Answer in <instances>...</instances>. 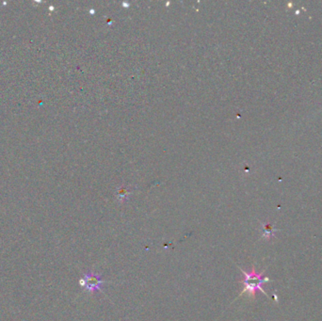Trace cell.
I'll use <instances>...</instances> for the list:
<instances>
[{"label": "cell", "mask_w": 322, "mask_h": 321, "mask_svg": "<svg viewBox=\"0 0 322 321\" xmlns=\"http://www.w3.org/2000/svg\"><path fill=\"white\" fill-rule=\"evenodd\" d=\"M261 225L263 228V235H262V239H263L274 238L275 232L278 231L276 228H274V225H270V224H261Z\"/></svg>", "instance_id": "cell-3"}, {"label": "cell", "mask_w": 322, "mask_h": 321, "mask_svg": "<svg viewBox=\"0 0 322 321\" xmlns=\"http://www.w3.org/2000/svg\"><path fill=\"white\" fill-rule=\"evenodd\" d=\"M103 281L101 279V275L97 273L90 272L83 276V278L80 281V285L82 288L87 289L90 293L96 291H100L103 286Z\"/></svg>", "instance_id": "cell-2"}, {"label": "cell", "mask_w": 322, "mask_h": 321, "mask_svg": "<svg viewBox=\"0 0 322 321\" xmlns=\"http://www.w3.org/2000/svg\"><path fill=\"white\" fill-rule=\"evenodd\" d=\"M240 271H242L243 275H244V280L242 281V284L244 285V289H243L240 295L244 294V293H248L249 296L254 298V297L256 296V291H260V292H262L263 294H265L268 298V294L263 289V285H265L268 282H270V279L268 277H263V274L265 272L258 273L254 267H252V272H249V273L244 272L242 269H240Z\"/></svg>", "instance_id": "cell-1"}]
</instances>
